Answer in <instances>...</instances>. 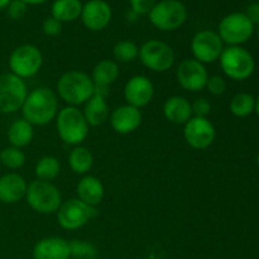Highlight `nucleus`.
Segmentation results:
<instances>
[{
	"label": "nucleus",
	"mask_w": 259,
	"mask_h": 259,
	"mask_svg": "<svg viewBox=\"0 0 259 259\" xmlns=\"http://www.w3.org/2000/svg\"><path fill=\"white\" fill-rule=\"evenodd\" d=\"M23 119L34 125H47L58 114L57 94L50 88H37L28 93L22 106Z\"/></svg>",
	"instance_id": "1"
},
{
	"label": "nucleus",
	"mask_w": 259,
	"mask_h": 259,
	"mask_svg": "<svg viewBox=\"0 0 259 259\" xmlns=\"http://www.w3.org/2000/svg\"><path fill=\"white\" fill-rule=\"evenodd\" d=\"M95 93L91 76L82 71L71 70L63 73L57 81V95L70 106L85 104Z\"/></svg>",
	"instance_id": "2"
},
{
	"label": "nucleus",
	"mask_w": 259,
	"mask_h": 259,
	"mask_svg": "<svg viewBox=\"0 0 259 259\" xmlns=\"http://www.w3.org/2000/svg\"><path fill=\"white\" fill-rule=\"evenodd\" d=\"M56 126L61 141L68 146H81L89 136V124L77 106H66L56 116Z\"/></svg>",
	"instance_id": "3"
},
{
	"label": "nucleus",
	"mask_w": 259,
	"mask_h": 259,
	"mask_svg": "<svg viewBox=\"0 0 259 259\" xmlns=\"http://www.w3.org/2000/svg\"><path fill=\"white\" fill-rule=\"evenodd\" d=\"M219 62L225 76L234 81L247 80L253 75L255 68L253 56L240 46H229L224 48Z\"/></svg>",
	"instance_id": "4"
},
{
	"label": "nucleus",
	"mask_w": 259,
	"mask_h": 259,
	"mask_svg": "<svg viewBox=\"0 0 259 259\" xmlns=\"http://www.w3.org/2000/svg\"><path fill=\"white\" fill-rule=\"evenodd\" d=\"M25 200L35 212L43 215L55 214L62 204V197L57 187L51 182L40 180H35L28 185Z\"/></svg>",
	"instance_id": "5"
},
{
	"label": "nucleus",
	"mask_w": 259,
	"mask_h": 259,
	"mask_svg": "<svg viewBox=\"0 0 259 259\" xmlns=\"http://www.w3.org/2000/svg\"><path fill=\"white\" fill-rule=\"evenodd\" d=\"M148 17L153 27L169 32L184 25L187 19V9L180 0H162L156 3Z\"/></svg>",
	"instance_id": "6"
},
{
	"label": "nucleus",
	"mask_w": 259,
	"mask_h": 259,
	"mask_svg": "<svg viewBox=\"0 0 259 259\" xmlns=\"http://www.w3.org/2000/svg\"><path fill=\"white\" fill-rule=\"evenodd\" d=\"M138 57L142 65L153 72H166L172 68L176 60L171 46L158 39L144 42L139 48Z\"/></svg>",
	"instance_id": "7"
},
{
	"label": "nucleus",
	"mask_w": 259,
	"mask_h": 259,
	"mask_svg": "<svg viewBox=\"0 0 259 259\" xmlns=\"http://www.w3.org/2000/svg\"><path fill=\"white\" fill-rule=\"evenodd\" d=\"M43 56L39 48L33 45H22L15 48L9 57V68L13 75L22 80L30 78L39 72Z\"/></svg>",
	"instance_id": "8"
},
{
	"label": "nucleus",
	"mask_w": 259,
	"mask_h": 259,
	"mask_svg": "<svg viewBox=\"0 0 259 259\" xmlns=\"http://www.w3.org/2000/svg\"><path fill=\"white\" fill-rule=\"evenodd\" d=\"M28 95L24 80L10 73L0 75V114L20 110Z\"/></svg>",
	"instance_id": "9"
},
{
	"label": "nucleus",
	"mask_w": 259,
	"mask_h": 259,
	"mask_svg": "<svg viewBox=\"0 0 259 259\" xmlns=\"http://www.w3.org/2000/svg\"><path fill=\"white\" fill-rule=\"evenodd\" d=\"M96 209L78 199H70L62 202L57 210V222L62 229L77 230L85 227L96 217Z\"/></svg>",
	"instance_id": "10"
},
{
	"label": "nucleus",
	"mask_w": 259,
	"mask_h": 259,
	"mask_svg": "<svg viewBox=\"0 0 259 259\" xmlns=\"http://www.w3.org/2000/svg\"><path fill=\"white\" fill-rule=\"evenodd\" d=\"M254 25L244 13H232L222 19L219 24V37L229 46H240L253 34Z\"/></svg>",
	"instance_id": "11"
},
{
	"label": "nucleus",
	"mask_w": 259,
	"mask_h": 259,
	"mask_svg": "<svg viewBox=\"0 0 259 259\" xmlns=\"http://www.w3.org/2000/svg\"><path fill=\"white\" fill-rule=\"evenodd\" d=\"M224 51V42L214 30H200L191 40V52L196 61L205 63H212L219 60Z\"/></svg>",
	"instance_id": "12"
},
{
	"label": "nucleus",
	"mask_w": 259,
	"mask_h": 259,
	"mask_svg": "<svg viewBox=\"0 0 259 259\" xmlns=\"http://www.w3.org/2000/svg\"><path fill=\"white\" fill-rule=\"evenodd\" d=\"M176 77L177 82L184 90L197 93L205 89L209 73L201 62L195 58H186L177 67Z\"/></svg>",
	"instance_id": "13"
},
{
	"label": "nucleus",
	"mask_w": 259,
	"mask_h": 259,
	"mask_svg": "<svg viewBox=\"0 0 259 259\" xmlns=\"http://www.w3.org/2000/svg\"><path fill=\"white\" fill-rule=\"evenodd\" d=\"M217 131L207 118L192 116L184 128V138L195 149H206L214 143Z\"/></svg>",
	"instance_id": "14"
},
{
	"label": "nucleus",
	"mask_w": 259,
	"mask_h": 259,
	"mask_svg": "<svg viewBox=\"0 0 259 259\" xmlns=\"http://www.w3.org/2000/svg\"><path fill=\"white\" fill-rule=\"evenodd\" d=\"M154 96V85L147 76L136 75L124 86V99L126 104L137 109L144 108Z\"/></svg>",
	"instance_id": "15"
},
{
	"label": "nucleus",
	"mask_w": 259,
	"mask_h": 259,
	"mask_svg": "<svg viewBox=\"0 0 259 259\" xmlns=\"http://www.w3.org/2000/svg\"><path fill=\"white\" fill-rule=\"evenodd\" d=\"M88 29L99 32L105 29L111 20V8L104 0H89L82 5L80 15Z\"/></svg>",
	"instance_id": "16"
},
{
	"label": "nucleus",
	"mask_w": 259,
	"mask_h": 259,
	"mask_svg": "<svg viewBox=\"0 0 259 259\" xmlns=\"http://www.w3.org/2000/svg\"><path fill=\"white\" fill-rule=\"evenodd\" d=\"M142 124L141 109L134 106L121 105L116 108L110 115V125L118 134H131L136 132Z\"/></svg>",
	"instance_id": "17"
},
{
	"label": "nucleus",
	"mask_w": 259,
	"mask_h": 259,
	"mask_svg": "<svg viewBox=\"0 0 259 259\" xmlns=\"http://www.w3.org/2000/svg\"><path fill=\"white\" fill-rule=\"evenodd\" d=\"M33 259H71L70 244L60 237H47L33 247Z\"/></svg>",
	"instance_id": "18"
},
{
	"label": "nucleus",
	"mask_w": 259,
	"mask_h": 259,
	"mask_svg": "<svg viewBox=\"0 0 259 259\" xmlns=\"http://www.w3.org/2000/svg\"><path fill=\"white\" fill-rule=\"evenodd\" d=\"M119 77V66L115 61L101 60L95 65L91 73V80L95 86L96 95L105 98L108 95V88Z\"/></svg>",
	"instance_id": "19"
},
{
	"label": "nucleus",
	"mask_w": 259,
	"mask_h": 259,
	"mask_svg": "<svg viewBox=\"0 0 259 259\" xmlns=\"http://www.w3.org/2000/svg\"><path fill=\"white\" fill-rule=\"evenodd\" d=\"M28 184L20 175L7 174L0 177V202L17 204L24 199Z\"/></svg>",
	"instance_id": "20"
},
{
	"label": "nucleus",
	"mask_w": 259,
	"mask_h": 259,
	"mask_svg": "<svg viewBox=\"0 0 259 259\" xmlns=\"http://www.w3.org/2000/svg\"><path fill=\"white\" fill-rule=\"evenodd\" d=\"M163 115L169 123L185 125L192 118L191 103L184 96H171L163 104Z\"/></svg>",
	"instance_id": "21"
},
{
	"label": "nucleus",
	"mask_w": 259,
	"mask_h": 259,
	"mask_svg": "<svg viewBox=\"0 0 259 259\" xmlns=\"http://www.w3.org/2000/svg\"><path fill=\"white\" fill-rule=\"evenodd\" d=\"M76 192H77L78 200L95 207L96 205L103 201L105 190L98 177L86 175L78 181L77 186H76Z\"/></svg>",
	"instance_id": "22"
},
{
	"label": "nucleus",
	"mask_w": 259,
	"mask_h": 259,
	"mask_svg": "<svg viewBox=\"0 0 259 259\" xmlns=\"http://www.w3.org/2000/svg\"><path fill=\"white\" fill-rule=\"evenodd\" d=\"M82 114L89 126L103 125L109 118V108L105 98L94 94L85 103Z\"/></svg>",
	"instance_id": "23"
},
{
	"label": "nucleus",
	"mask_w": 259,
	"mask_h": 259,
	"mask_svg": "<svg viewBox=\"0 0 259 259\" xmlns=\"http://www.w3.org/2000/svg\"><path fill=\"white\" fill-rule=\"evenodd\" d=\"M34 137L33 125L25 119H18L8 129V141L10 146L15 148H24L29 146Z\"/></svg>",
	"instance_id": "24"
},
{
	"label": "nucleus",
	"mask_w": 259,
	"mask_h": 259,
	"mask_svg": "<svg viewBox=\"0 0 259 259\" xmlns=\"http://www.w3.org/2000/svg\"><path fill=\"white\" fill-rule=\"evenodd\" d=\"M82 12V3L80 0H55L51 13L58 22H73L78 19Z\"/></svg>",
	"instance_id": "25"
},
{
	"label": "nucleus",
	"mask_w": 259,
	"mask_h": 259,
	"mask_svg": "<svg viewBox=\"0 0 259 259\" xmlns=\"http://www.w3.org/2000/svg\"><path fill=\"white\" fill-rule=\"evenodd\" d=\"M94 164V156L89 148L75 146L68 154V166L76 175H86Z\"/></svg>",
	"instance_id": "26"
},
{
	"label": "nucleus",
	"mask_w": 259,
	"mask_h": 259,
	"mask_svg": "<svg viewBox=\"0 0 259 259\" xmlns=\"http://www.w3.org/2000/svg\"><path fill=\"white\" fill-rule=\"evenodd\" d=\"M255 98L248 93L235 94L229 104L230 113L237 118H247L254 111Z\"/></svg>",
	"instance_id": "27"
},
{
	"label": "nucleus",
	"mask_w": 259,
	"mask_h": 259,
	"mask_svg": "<svg viewBox=\"0 0 259 259\" xmlns=\"http://www.w3.org/2000/svg\"><path fill=\"white\" fill-rule=\"evenodd\" d=\"M61 164L56 157L45 156L35 163L34 175L40 181H52L60 175Z\"/></svg>",
	"instance_id": "28"
},
{
	"label": "nucleus",
	"mask_w": 259,
	"mask_h": 259,
	"mask_svg": "<svg viewBox=\"0 0 259 259\" xmlns=\"http://www.w3.org/2000/svg\"><path fill=\"white\" fill-rule=\"evenodd\" d=\"M113 55L119 62H133L139 56V47L129 39L119 40L113 48Z\"/></svg>",
	"instance_id": "29"
},
{
	"label": "nucleus",
	"mask_w": 259,
	"mask_h": 259,
	"mask_svg": "<svg viewBox=\"0 0 259 259\" xmlns=\"http://www.w3.org/2000/svg\"><path fill=\"white\" fill-rule=\"evenodd\" d=\"M25 154L20 148L7 147L0 152V164H4L9 169H19L24 166Z\"/></svg>",
	"instance_id": "30"
},
{
	"label": "nucleus",
	"mask_w": 259,
	"mask_h": 259,
	"mask_svg": "<svg viewBox=\"0 0 259 259\" xmlns=\"http://www.w3.org/2000/svg\"><path fill=\"white\" fill-rule=\"evenodd\" d=\"M68 244L72 259H98L99 252L93 243L85 240H71Z\"/></svg>",
	"instance_id": "31"
},
{
	"label": "nucleus",
	"mask_w": 259,
	"mask_h": 259,
	"mask_svg": "<svg viewBox=\"0 0 259 259\" xmlns=\"http://www.w3.org/2000/svg\"><path fill=\"white\" fill-rule=\"evenodd\" d=\"M205 89H206L211 95L220 96L227 91V82H225L224 78L219 75L209 76Z\"/></svg>",
	"instance_id": "32"
},
{
	"label": "nucleus",
	"mask_w": 259,
	"mask_h": 259,
	"mask_svg": "<svg viewBox=\"0 0 259 259\" xmlns=\"http://www.w3.org/2000/svg\"><path fill=\"white\" fill-rule=\"evenodd\" d=\"M192 108V116H197V118H207V115L211 111V104L209 100L205 98H200L195 100L191 104Z\"/></svg>",
	"instance_id": "33"
},
{
	"label": "nucleus",
	"mask_w": 259,
	"mask_h": 259,
	"mask_svg": "<svg viewBox=\"0 0 259 259\" xmlns=\"http://www.w3.org/2000/svg\"><path fill=\"white\" fill-rule=\"evenodd\" d=\"M7 12L10 19H20V18L24 17L25 12H27V4L23 3L22 0H12L9 3V5H8Z\"/></svg>",
	"instance_id": "34"
},
{
	"label": "nucleus",
	"mask_w": 259,
	"mask_h": 259,
	"mask_svg": "<svg viewBox=\"0 0 259 259\" xmlns=\"http://www.w3.org/2000/svg\"><path fill=\"white\" fill-rule=\"evenodd\" d=\"M133 13L137 15L149 14L153 7L156 5V0H129Z\"/></svg>",
	"instance_id": "35"
},
{
	"label": "nucleus",
	"mask_w": 259,
	"mask_h": 259,
	"mask_svg": "<svg viewBox=\"0 0 259 259\" xmlns=\"http://www.w3.org/2000/svg\"><path fill=\"white\" fill-rule=\"evenodd\" d=\"M42 30L48 37H55V35L60 34L61 30H62V23L58 22L53 17H50L43 22Z\"/></svg>",
	"instance_id": "36"
},
{
	"label": "nucleus",
	"mask_w": 259,
	"mask_h": 259,
	"mask_svg": "<svg viewBox=\"0 0 259 259\" xmlns=\"http://www.w3.org/2000/svg\"><path fill=\"white\" fill-rule=\"evenodd\" d=\"M248 19L250 20L253 25L259 24V3H253L247 8V12L244 13Z\"/></svg>",
	"instance_id": "37"
},
{
	"label": "nucleus",
	"mask_w": 259,
	"mask_h": 259,
	"mask_svg": "<svg viewBox=\"0 0 259 259\" xmlns=\"http://www.w3.org/2000/svg\"><path fill=\"white\" fill-rule=\"evenodd\" d=\"M22 2L25 3L27 5H40L47 2V0H22Z\"/></svg>",
	"instance_id": "38"
},
{
	"label": "nucleus",
	"mask_w": 259,
	"mask_h": 259,
	"mask_svg": "<svg viewBox=\"0 0 259 259\" xmlns=\"http://www.w3.org/2000/svg\"><path fill=\"white\" fill-rule=\"evenodd\" d=\"M10 2H12V0H0V9H5V8H8V5H9Z\"/></svg>",
	"instance_id": "39"
},
{
	"label": "nucleus",
	"mask_w": 259,
	"mask_h": 259,
	"mask_svg": "<svg viewBox=\"0 0 259 259\" xmlns=\"http://www.w3.org/2000/svg\"><path fill=\"white\" fill-rule=\"evenodd\" d=\"M254 111L257 113V115L259 116V96L257 99H255V108H254Z\"/></svg>",
	"instance_id": "40"
},
{
	"label": "nucleus",
	"mask_w": 259,
	"mask_h": 259,
	"mask_svg": "<svg viewBox=\"0 0 259 259\" xmlns=\"http://www.w3.org/2000/svg\"><path fill=\"white\" fill-rule=\"evenodd\" d=\"M257 164H258V167H259V156L257 157Z\"/></svg>",
	"instance_id": "41"
},
{
	"label": "nucleus",
	"mask_w": 259,
	"mask_h": 259,
	"mask_svg": "<svg viewBox=\"0 0 259 259\" xmlns=\"http://www.w3.org/2000/svg\"><path fill=\"white\" fill-rule=\"evenodd\" d=\"M258 39H259V29H258Z\"/></svg>",
	"instance_id": "42"
}]
</instances>
